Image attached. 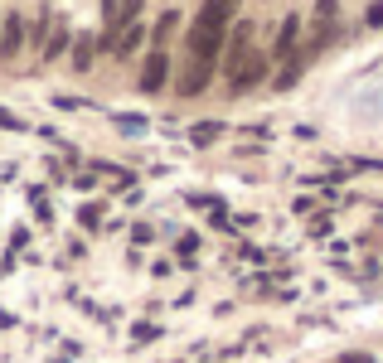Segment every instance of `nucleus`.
Returning a JSON list of instances; mask_svg holds the SVG:
<instances>
[{
  "label": "nucleus",
  "mask_w": 383,
  "mask_h": 363,
  "mask_svg": "<svg viewBox=\"0 0 383 363\" xmlns=\"http://www.w3.org/2000/svg\"><path fill=\"white\" fill-rule=\"evenodd\" d=\"M262 78H267V59H262V54H253V59H248V63H243V68L228 78V92H233V97H243V92L257 88Z\"/></svg>",
  "instance_id": "nucleus-1"
},
{
  "label": "nucleus",
  "mask_w": 383,
  "mask_h": 363,
  "mask_svg": "<svg viewBox=\"0 0 383 363\" xmlns=\"http://www.w3.org/2000/svg\"><path fill=\"white\" fill-rule=\"evenodd\" d=\"M24 39H29V24L20 15H5V24H0V59H15Z\"/></svg>",
  "instance_id": "nucleus-2"
},
{
  "label": "nucleus",
  "mask_w": 383,
  "mask_h": 363,
  "mask_svg": "<svg viewBox=\"0 0 383 363\" xmlns=\"http://www.w3.org/2000/svg\"><path fill=\"white\" fill-rule=\"evenodd\" d=\"M165 78H170V59H165V49H156L146 59V68H141V92H160Z\"/></svg>",
  "instance_id": "nucleus-3"
},
{
  "label": "nucleus",
  "mask_w": 383,
  "mask_h": 363,
  "mask_svg": "<svg viewBox=\"0 0 383 363\" xmlns=\"http://www.w3.org/2000/svg\"><path fill=\"white\" fill-rule=\"evenodd\" d=\"M209 78H213V63H204V59H190V68L180 73V97H199V92L209 88Z\"/></svg>",
  "instance_id": "nucleus-4"
},
{
  "label": "nucleus",
  "mask_w": 383,
  "mask_h": 363,
  "mask_svg": "<svg viewBox=\"0 0 383 363\" xmlns=\"http://www.w3.org/2000/svg\"><path fill=\"white\" fill-rule=\"evenodd\" d=\"M238 5H243V0H204V10L194 15V24H218V29H223V24L238 15Z\"/></svg>",
  "instance_id": "nucleus-5"
},
{
  "label": "nucleus",
  "mask_w": 383,
  "mask_h": 363,
  "mask_svg": "<svg viewBox=\"0 0 383 363\" xmlns=\"http://www.w3.org/2000/svg\"><path fill=\"white\" fill-rule=\"evenodd\" d=\"M310 54H315V49L306 44V49H296V54H291V59H287V68L277 73V88H282V92H287V88H296V78L306 73V63H310Z\"/></svg>",
  "instance_id": "nucleus-6"
},
{
  "label": "nucleus",
  "mask_w": 383,
  "mask_h": 363,
  "mask_svg": "<svg viewBox=\"0 0 383 363\" xmlns=\"http://www.w3.org/2000/svg\"><path fill=\"white\" fill-rule=\"evenodd\" d=\"M296 34H301V20H296V15H287V20H282V29H277L272 59H291V54H296Z\"/></svg>",
  "instance_id": "nucleus-7"
},
{
  "label": "nucleus",
  "mask_w": 383,
  "mask_h": 363,
  "mask_svg": "<svg viewBox=\"0 0 383 363\" xmlns=\"http://www.w3.org/2000/svg\"><path fill=\"white\" fill-rule=\"evenodd\" d=\"M93 54H97V39L93 34H78V44H73V68L88 73V68H93Z\"/></svg>",
  "instance_id": "nucleus-8"
},
{
  "label": "nucleus",
  "mask_w": 383,
  "mask_h": 363,
  "mask_svg": "<svg viewBox=\"0 0 383 363\" xmlns=\"http://www.w3.org/2000/svg\"><path fill=\"white\" fill-rule=\"evenodd\" d=\"M141 39H146V29H141V24H126V29H121V39H117V59L136 54V44H141Z\"/></svg>",
  "instance_id": "nucleus-9"
},
{
  "label": "nucleus",
  "mask_w": 383,
  "mask_h": 363,
  "mask_svg": "<svg viewBox=\"0 0 383 363\" xmlns=\"http://www.w3.org/2000/svg\"><path fill=\"white\" fill-rule=\"evenodd\" d=\"M218 131H223V121H199V126L190 131V141H194V146H209Z\"/></svg>",
  "instance_id": "nucleus-10"
},
{
  "label": "nucleus",
  "mask_w": 383,
  "mask_h": 363,
  "mask_svg": "<svg viewBox=\"0 0 383 363\" xmlns=\"http://www.w3.org/2000/svg\"><path fill=\"white\" fill-rule=\"evenodd\" d=\"M175 24H180V15H175V10H165V15H160V24H156V49L175 34Z\"/></svg>",
  "instance_id": "nucleus-11"
},
{
  "label": "nucleus",
  "mask_w": 383,
  "mask_h": 363,
  "mask_svg": "<svg viewBox=\"0 0 383 363\" xmlns=\"http://www.w3.org/2000/svg\"><path fill=\"white\" fill-rule=\"evenodd\" d=\"M63 49H68V29H54V34H49V44H44V59H59Z\"/></svg>",
  "instance_id": "nucleus-12"
},
{
  "label": "nucleus",
  "mask_w": 383,
  "mask_h": 363,
  "mask_svg": "<svg viewBox=\"0 0 383 363\" xmlns=\"http://www.w3.org/2000/svg\"><path fill=\"white\" fill-rule=\"evenodd\" d=\"M44 39H49V15H39V20H34V24H29V44H34V49H39V44H44Z\"/></svg>",
  "instance_id": "nucleus-13"
},
{
  "label": "nucleus",
  "mask_w": 383,
  "mask_h": 363,
  "mask_svg": "<svg viewBox=\"0 0 383 363\" xmlns=\"http://www.w3.org/2000/svg\"><path fill=\"white\" fill-rule=\"evenodd\" d=\"M364 24H369V29H383V0H374V5L364 10Z\"/></svg>",
  "instance_id": "nucleus-14"
},
{
  "label": "nucleus",
  "mask_w": 383,
  "mask_h": 363,
  "mask_svg": "<svg viewBox=\"0 0 383 363\" xmlns=\"http://www.w3.org/2000/svg\"><path fill=\"white\" fill-rule=\"evenodd\" d=\"M315 15H320V20H330V15H335V0H315Z\"/></svg>",
  "instance_id": "nucleus-15"
},
{
  "label": "nucleus",
  "mask_w": 383,
  "mask_h": 363,
  "mask_svg": "<svg viewBox=\"0 0 383 363\" xmlns=\"http://www.w3.org/2000/svg\"><path fill=\"white\" fill-rule=\"evenodd\" d=\"M345 363H369V354H345Z\"/></svg>",
  "instance_id": "nucleus-16"
},
{
  "label": "nucleus",
  "mask_w": 383,
  "mask_h": 363,
  "mask_svg": "<svg viewBox=\"0 0 383 363\" xmlns=\"http://www.w3.org/2000/svg\"><path fill=\"white\" fill-rule=\"evenodd\" d=\"M0 126H20V121H15V116H10V111H0Z\"/></svg>",
  "instance_id": "nucleus-17"
}]
</instances>
